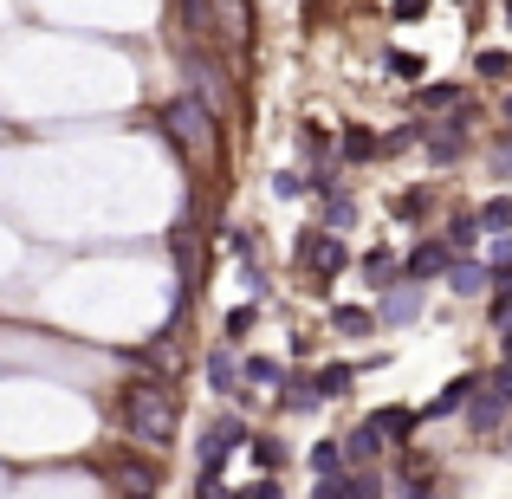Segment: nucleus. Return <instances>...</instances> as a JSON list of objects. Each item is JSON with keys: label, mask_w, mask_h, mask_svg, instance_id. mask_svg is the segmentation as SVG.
<instances>
[{"label": "nucleus", "mask_w": 512, "mask_h": 499, "mask_svg": "<svg viewBox=\"0 0 512 499\" xmlns=\"http://www.w3.org/2000/svg\"><path fill=\"white\" fill-rule=\"evenodd\" d=\"M370 156H376L370 130H344V163H370Z\"/></svg>", "instance_id": "a211bd4d"}, {"label": "nucleus", "mask_w": 512, "mask_h": 499, "mask_svg": "<svg viewBox=\"0 0 512 499\" xmlns=\"http://www.w3.org/2000/svg\"><path fill=\"white\" fill-rule=\"evenodd\" d=\"M253 331V305H234V312H227V337H247Z\"/></svg>", "instance_id": "393cba45"}, {"label": "nucleus", "mask_w": 512, "mask_h": 499, "mask_svg": "<svg viewBox=\"0 0 512 499\" xmlns=\"http://www.w3.org/2000/svg\"><path fill=\"white\" fill-rule=\"evenodd\" d=\"M389 266H396V260H389V253H370V260H363V273H370V279H376V286H383V292H389Z\"/></svg>", "instance_id": "b1692460"}, {"label": "nucleus", "mask_w": 512, "mask_h": 499, "mask_svg": "<svg viewBox=\"0 0 512 499\" xmlns=\"http://www.w3.org/2000/svg\"><path fill=\"white\" fill-rule=\"evenodd\" d=\"M506 117H512V98H506Z\"/></svg>", "instance_id": "e433bc0d"}, {"label": "nucleus", "mask_w": 512, "mask_h": 499, "mask_svg": "<svg viewBox=\"0 0 512 499\" xmlns=\"http://www.w3.org/2000/svg\"><path fill=\"white\" fill-rule=\"evenodd\" d=\"M338 467H344V441H318V448H312V474L338 480Z\"/></svg>", "instance_id": "ddd939ff"}, {"label": "nucleus", "mask_w": 512, "mask_h": 499, "mask_svg": "<svg viewBox=\"0 0 512 499\" xmlns=\"http://www.w3.org/2000/svg\"><path fill=\"white\" fill-rule=\"evenodd\" d=\"M474 65H480V78H506V72H512V59H506V52H480Z\"/></svg>", "instance_id": "5701e85b"}, {"label": "nucleus", "mask_w": 512, "mask_h": 499, "mask_svg": "<svg viewBox=\"0 0 512 499\" xmlns=\"http://www.w3.org/2000/svg\"><path fill=\"white\" fill-rule=\"evenodd\" d=\"M344 454H350V461H376V454H383V435H376V422H363L357 435L344 441Z\"/></svg>", "instance_id": "f8f14e48"}, {"label": "nucleus", "mask_w": 512, "mask_h": 499, "mask_svg": "<svg viewBox=\"0 0 512 499\" xmlns=\"http://www.w3.org/2000/svg\"><path fill=\"white\" fill-rule=\"evenodd\" d=\"M480 227H487V234H512V201L506 195L487 201V208H480Z\"/></svg>", "instance_id": "f3484780"}, {"label": "nucleus", "mask_w": 512, "mask_h": 499, "mask_svg": "<svg viewBox=\"0 0 512 499\" xmlns=\"http://www.w3.org/2000/svg\"><path fill=\"white\" fill-rule=\"evenodd\" d=\"M163 130L182 143V150H201V143L214 137V111L195 104V98H175V104H163Z\"/></svg>", "instance_id": "f03ea898"}, {"label": "nucleus", "mask_w": 512, "mask_h": 499, "mask_svg": "<svg viewBox=\"0 0 512 499\" xmlns=\"http://www.w3.org/2000/svg\"><path fill=\"white\" fill-rule=\"evenodd\" d=\"M234 441H247V428H240L234 415L208 422V435H201V474H221V461L234 454Z\"/></svg>", "instance_id": "7ed1b4c3"}, {"label": "nucleus", "mask_w": 512, "mask_h": 499, "mask_svg": "<svg viewBox=\"0 0 512 499\" xmlns=\"http://www.w3.org/2000/svg\"><path fill=\"white\" fill-rule=\"evenodd\" d=\"M312 499H344V474H338V480H318V493H312Z\"/></svg>", "instance_id": "72a5a7b5"}, {"label": "nucleus", "mask_w": 512, "mask_h": 499, "mask_svg": "<svg viewBox=\"0 0 512 499\" xmlns=\"http://www.w3.org/2000/svg\"><path fill=\"white\" fill-rule=\"evenodd\" d=\"M240 370H247V383H260V389H279V383H286V370H279L273 357H253V363H240Z\"/></svg>", "instance_id": "dca6fc26"}, {"label": "nucleus", "mask_w": 512, "mask_h": 499, "mask_svg": "<svg viewBox=\"0 0 512 499\" xmlns=\"http://www.w3.org/2000/svg\"><path fill=\"white\" fill-rule=\"evenodd\" d=\"M331 325H338V337H363V331L376 325V318L363 312V305H338V312H331Z\"/></svg>", "instance_id": "4468645a"}, {"label": "nucleus", "mask_w": 512, "mask_h": 499, "mask_svg": "<svg viewBox=\"0 0 512 499\" xmlns=\"http://www.w3.org/2000/svg\"><path fill=\"white\" fill-rule=\"evenodd\" d=\"M279 461H286V441H273V435L253 441V467H260V480H273V474H279Z\"/></svg>", "instance_id": "9b49d317"}, {"label": "nucleus", "mask_w": 512, "mask_h": 499, "mask_svg": "<svg viewBox=\"0 0 512 499\" xmlns=\"http://www.w3.org/2000/svg\"><path fill=\"white\" fill-rule=\"evenodd\" d=\"M299 260L318 266V273H338V266H344V240H331V234H318V227H312V234L299 240Z\"/></svg>", "instance_id": "39448f33"}, {"label": "nucleus", "mask_w": 512, "mask_h": 499, "mask_svg": "<svg viewBox=\"0 0 512 499\" xmlns=\"http://www.w3.org/2000/svg\"><path fill=\"white\" fill-rule=\"evenodd\" d=\"M273 195H286V201H292V195H305V182H299L292 169H279V175H273Z\"/></svg>", "instance_id": "c85d7f7f"}, {"label": "nucleus", "mask_w": 512, "mask_h": 499, "mask_svg": "<svg viewBox=\"0 0 512 499\" xmlns=\"http://www.w3.org/2000/svg\"><path fill=\"white\" fill-rule=\"evenodd\" d=\"M506 20H512V13H506Z\"/></svg>", "instance_id": "4c0bfd02"}, {"label": "nucleus", "mask_w": 512, "mask_h": 499, "mask_svg": "<svg viewBox=\"0 0 512 499\" xmlns=\"http://www.w3.org/2000/svg\"><path fill=\"white\" fill-rule=\"evenodd\" d=\"M370 422H376V435H383V441H402L415 428V415L409 409H383V415H370Z\"/></svg>", "instance_id": "2eb2a0df"}, {"label": "nucleus", "mask_w": 512, "mask_h": 499, "mask_svg": "<svg viewBox=\"0 0 512 499\" xmlns=\"http://www.w3.org/2000/svg\"><path fill=\"white\" fill-rule=\"evenodd\" d=\"M325 221H331V227H350V221H357V208H350V201H344V195H331V208H325Z\"/></svg>", "instance_id": "a878e982"}, {"label": "nucleus", "mask_w": 512, "mask_h": 499, "mask_svg": "<svg viewBox=\"0 0 512 499\" xmlns=\"http://www.w3.org/2000/svg\"><path fill=\"white\" fill-rule=\"evenodd\" d=\"M487 402H500V409H512V370H506V363L487 376Z\"/></svg>", "instance_id": "aec40b11"}, {"label": "nucleus", "mask_w": 512, "mask_h": 499, "mask_svg": "<svg viewBox=\"0 0 512 499\" xmlns=\"http://www.w3.org/2000/svg\"><path fill=\"white\" fill-rule=\"evenodd\" d=\"M493 163H500V175H512V143H500V156H493Z\"/></svg>", "instance_id": "f704fd0d"}, {"label": "nucleus", "mask_w": 512, "mask_h": 499, "mask_svg": "<svg viewBox=\"0 0 512 499\" xmlns=\"http://www.w3.org/2000/svg\"><path fill=\"white\" fill-rule=\"evenodd\" d=\"M454 98H461L454 85H428V91H422V104H435V111H441V104H454Z\"/></svg>", "instance_id": "2f4dec72"}, {"label": "nucleus", "mask_w": 512, "mask_h": 499, "mask_svg": "<svg viewBox=\"0 0 512 499\" xmlns=\"http://www.w3.org/2000/svg\"><path fill=\"white\" fill-rule=\"evenodd\" d=\"M500 415H506V409H500V402H487V396H480V402H474V428H480V435H487V428H500Z\"/></svg>", "instance_id": "4be33fe9"}, {"label": "nucleus", "mask_w": 512, "mask_h": 499, "mask_svg": "<svg viewBox=\"0 0 512 499\" xmlns=\"http://www.w3.org/2000/svg\"><path fill=\"white\" fill-rule=\"evenodd\" d=\"M195 499H234V493L221 487V474H201V487H195Z\"/></svg>", "instance_id": "7c9ffc66"}, {"label": "nucleus", "mask_w": 512, "mask_h": 499, "mask_svg": "<svg viewBox=\"0 0 512 499\" xmlns=\"http://www.w3.org/2000/svg\"><path fill=\"white\" fill-rule=\"evenodd\" d=\"M350 383H357V370H350V363H325V370H318V402L325 396H350Z\"/></svg>", "instance_id": "1a4fd4ad"}, {"label": "nucleus", "mask_w": 512, "mask_h": 499, "mask_svg": "<svg viewBox=\"0 0 512 499\" xmlns=\"http://www.w3.org/2000/svg\"><path fill=\"white\" fill-rule=\"evenodd\" d=\"M474 234H480V221H474V214H461V221H454V240H448V247H474Z\"/></svg>", "instance_id": "bb28decb"}, {"label": "nucleus", "mask_w": 512, "mask_h": 499, "mask_svg": "<svg viewBox=\"0 0 512 499\" xmlns=\"http://www.w3.org/2000/svg\"><path fill=\"white\" fill-rule=\"evenodd\" d=\"M208 383H214V396H234V383H240L234 350H214V357H208Z\"/></svg>", "instance_id": "6e6552de"}, {"label": "nucleus", "mask_w": 512, "mask_h": 499, "mask_svg": "<svg viewBox=\"0 0 512 499\" xmlns=\"http://www.w3.org/2000/svg\"><path fill=\"white\" fill-rule=\"evenodd\" d=\"M376 474H344V499H376Z\"/></svg>", "instance_id": "412c9836"}, {"label": "nucleus", "mask_w": 512, "mask_h": 499, "mask_svg": "<svg viewBox=\"0 0 512 499\" xmlns=\"http://www.w3.org/2000/svg\"><path fill=\"white\" fill-rule=\"evenodd\" d=\"M428 156H435V163H454V156H461V124H448V130H441V137L428 143Z\"/></svg>", "instance_id": "6ab92c4d"}, {"label": "nucleus", "mask_w": 512, "mask_h": 499, "mask_svg": "<svg viewBox=\"0 0 512 499\" xmlns=\"http://www.w3.org/2000/svg\"><path fill=\"white\" fill-rule=\"evenodd\" d=\"M474 389H480V383H474V376H454V383H448V389H441V396H435V402H428V409H422V415H454V409H467V396H474Z\"/></svg>", "instance_id": "0eeeda50"}, {"label": "nucleus", "mask_w": 512, "mask_h": 499, "mask_svg": "<svg viewBox=\"0 0 512 499\" xmlns=\"http://www.w3.org/2000/svg\"><path fill=\"white\" fill-rule=\"evenodd\" d=\"M493 273H512V234L493 240Z\"/></svg>", "instance_id": "c756f323"}, {"label": "nucleus", "mask_w": 512, "mask_h": 499, "mask_svg": "<svg viewBox=\"0 0 512 499\" xmlns=\"http://www.w3.org/2000/svg\"><path fill=\"white\" fill-rule=\"evenodd\" d=\"M117 415H124V428L143 441V448H169L175 435V402L163 383H130L124 396H117Z\"/></svg>", "instance_id": "f257e3e1"}, {"label": "nucleus", "mask_w": 512, "mask_h": 499, "mask_svg": "<svg viewBox=\"0 0 512 499\" xmlns=\"http://www.w3.org/2000/svg\"><path fill=\"white\" fill-rule=\"evenodd\" d=\"M376 318H383V325H415V318H422V292L415 286H389L383 305H376Z\"/></svg>", "instance_id": "20e7f679"}, {"label": "nucleus", "mask_w": 512, "mask_h": 499, "mask_svg": "<svg viewBox=\"0 0 512 499\" xmlns=\"http://www.w3.org/2000/svg\"><path fill=\"white\" fill-rule=\"evenodd\" d=\"M435 273H448V247H441V240H428V247L409 253V279H435Z\"/></svg>", "instance_id": "423d86ee"}, {"label": "nucleus", "mask_w": 512, "mask_h": 499, "mask_svg": "<svg viewBox=\"0 0 512 499\" xmlns=\"http://www.w3.org/2000/svg\"><path fill=\"white\" fill-rule=\"evenodd\" d=\"M506 370H512V331H506Z\"/></svg>", "instance_id": "c9c22d12"}, {"label": "nucleus", "mask_w": 512, "mask_h": 499, "mask_svg": "<svg viewBox=\"0 0 512 499\" xmlns=\"http://www.w3.org/2000/svg\"><path fill=\"white\" fill-rule=\"evenodd\" d=\"M448 286H454V292H487V286H493V273H487V266L454 260V266H448Z\"/></svg>", "instance_id": "9d476101"}, {"label": "nucleus", "mask_w": 512, "mask_h": 499, "mask_svg": "<svg viewBox=\"0 0 512 499\" xmlns=\"http://www.w3.org/2000/svg\"><path fill=\"white\" fill-rule=\"evenodd\" d=\"M396 214H409V221H415V214H428V195H402V201H396Z\"/></svg>", "instance_id": "473e14b6"}, {"label": "nucleus", "mask_w": 512, "mask_h": 499, "mask_svg": "<svg viewBox=\"0 0 512 499\" xmlns=\"http://www.w3.org/2000/svg\"><path fill=\"white\" fill-rule=\"evenodd\" d=\"M234 499H286V493H279V480H253V487H240Z\"/></svg>", "instance_id": "cd10ccee"}]
</instances>
